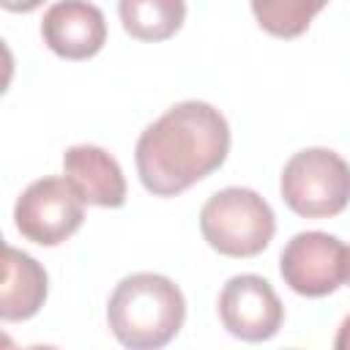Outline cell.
<instances>
[{
	"instance_id": "1",
	"label": "cell",
	"mask_w": 350,
	"mask_h": 350,
	"mask_svg": "<svg viewBox=\"0 0 350 350\" xmlns=\"http://www.w3.org/2000/svg\"><path fill=\"white\" fill-rule=\"evenodd\" d=\"M230 153L227 118L208 101L172 104L137 139L134 161L142 186L156 197H175L216 172Z\"/></svg>"
},
{
	"instance_id": "2",
	"label": "cell",
	"mask_w": 350,
	"mask_h": 350,
	"mask_svg": "<svg viewBox=\"0 0 350 350\" xmlns=\"http://www.w3.org/2000/svg\"><path fill=\"white\" fill-rule=\"evenodd\" d=\"M186 320L180 287L161 273H131L120 279L107 304V323L115 339L131 350H159L170 345Z\"/></svg>"
},
{
	"instance_id": "3",
	"label": "cell",
	"mask_w": 350,
	"mask_h": 350,
	"mask_svg": "<svg viewBox=\"0 0 350 350\" xmlns=\"http://www.w3.org/2000/svg\"><path fill=\"white\" fill-rule=\"evenodd\" d=\"M200 232L224 257H257L273 241L276 216L257 191L227 186L200 208Z\"/></svg>"
},
{
	"instance_id": "4",
	"label": "cell",
	"mask_w": 350,
	"mask_h": 350,
	"mask_svg": "<svg viewBox=\"0 0 350 350\" xmlns=\"http://www.w3.org/2000/svg\"><path fill=\"white\" fill-rule=\"evenodd\" d=\"M284 205L304 219H331L350 205V164L331 148H304L282 170Z\"/></svg>"
},
{
	"instance_id": "5",
	"label": "cell",
	"mask_w": 350,
	"mask_h": 350,
	"mask_svg": "<svg viewBox=\"0 0 350 350\" xmlns=\"http://www.w3.org/2000/svg\"><path fill=\"white\" fill-rule=\"evenodd\" d=\"M85 221V202L66 178L33 180L14 205L16 232L38 246L68 241Z\"/></svg>"
},
{
	"instance_id": "6",
	"label": "cell",
	"mask_w": 350,
	"mask_h": 350,
	"mask_svg": "<svg viewBox=\"0 0 350 350\" xmlns=\"http://www.w3.org/2000/svg\"><path fill=\"white\" fill-rule=\"evenodd\" d=\"M279 273L293 293L323 298L347 279V246L320 230L298 232L282 249Z\"/></svg>"
},
{
	"instance_id": "7",
	"label": "cell",
	"mask_w": 350,
	"mask_h": 350,
	"mask_svg": "<svg viewBox=\"0 0 350 350\" xmlns=\"http://www.w3.org/2000/svg\"><path fill=\"white\" fill-rule=\"evenodd\" d=\"M219 320L235 339L268 342L284 323V306L271 282L257 273H238L219 293Z\"/></svg>"
},
{
	"instance_id": "8",
	"label": "cell",
	"mask_w": 350,
	"mask_h": 350,
	"mask_svg": "<svg viewBox=\"0 0 350 350\" xmlns=\"http://www.w3.org/2000/svg\"><path fill=\"white\" fill-rule=\"evenodd\" d=\"M44 44L63 60H88L107 44V22L88 0H60L41 19Z\"/></svg>"
},
{
	"instance_id": "9",
	"label": "cell",
	"mask_w": 350,
	"mask_h": 350,
	"mask_svg": "<svg viewBox=\"0 0 350 350\" xmlns=\"http://www.w3.org/2000/svg\"><path fill=\"white\" fill-rule=\"evenodd\" d=\"M63 175L85 205L120 208L126 202V178L115 156L98 145H71L63 153Z\"/></svg>"
},
{
	"instance_id": "10",
	"label": "cell",
	"mask_w": 350,
	"mask_h": 350,
	"mask_svg": "<svg viewBox=\"0 0 350 350\" xmlns=\"http://www.w3.org/2000/svg\"><path fill=\"white\" fill-rule=\"evenodd\" d=\"M46 293H49V279L44 265L14 246H3L0 317L5 323L30 320L44 306Z\"/></svg>"
},
{
	"instance_id": "11",
	"label": "cell",
	"mask_w": 350,
	"mask_h": 350,
	"mask_svg": "<svg viewBox=\"0 0 350 350\" xmlns=\"http://www.w3.org/2000/svg\"><path fill=\"white\" fill-rule=\"evenodd\" d=\"M123 30L137 41H167L186 22V0H120Z\"/></svg>"
},
{
	"instance_id": "12",
	"label": "cell",
	"mask_w": 350,
	"mask_h": 350,
	"mask_svg": "<svg viewBox=\"0 0 350 350\" xmlns=\"http://www.w3.org/2000/svg\"><path fill=\"white\" fill-rule=\"evenodd\" d=\"M325 5L328 0H252V14L268 36L298 38Z\"/></svg>"
},
{
	"instance_id": "13",
	"label": "cell",
	"mask_w": 350,
	"mask_h": 350,
	"mask_svg": "<svg viewBox=\"0 0 350 350\" xmlns=\"http://www.w3.org/2000/svg\"><path fill=\"white\" fill-rule=\"evenodd\" d=\"M0 5L11 14H30L38 5H44V0H0Z\"/></svg>"
},
{
	"instance_id": "14",
	"label": "cell",
	"mask_w": 350,
	"mask_h": 350,
	"mask_svg": "<svg viewBox=\"0 0 350 350\" xmlns=\"http://www.w3.org/2000/svg\"><path fill=\"white\" fill-rule=\"evenodd\" d=\"M334 347L336 350H350V314L342 320V325L336 331V339H334Z\"/></svg>"
},
{
	"instance_id": "15",
	"label": "cell",
	"mask_w": 350,
	"mask_h": 350,
	"mask_svg": "<svg viewBox=\"0 0 350 350\" xmlns=\"http://www.w3.org/2000/svg\"><path fill=\"white\" fill-rule=\"evenodd\" d=\"M345 282H350V249H347V279Z\"/></svg>"
}]
</instances>
